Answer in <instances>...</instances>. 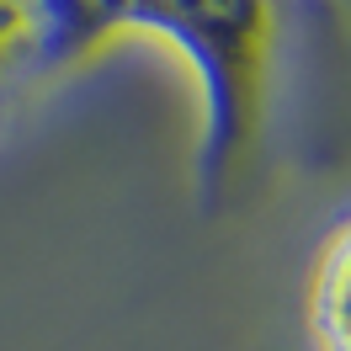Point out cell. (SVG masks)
Returning <instances> with one entry per match:
<instances>
[{
    "label": "cell",
    "mask_w": 351,
    "mask_h": 351,
    "mask_svg": "<svg viewBox=\"0 0 351 351\" xmlns=\"http://www.w3.org/2000/svg\"><path fill=\"white\" fill-rule=\"evenodd\" d=\"M287 5L293 0H43V75L86 64L123 32L176 48L202 86L197 192L202 208L219 213L261 154Z\"/></svg>",
    "instance_id": "1"
},
{
    "label": "cell",
    "mask_w": 351,
    "mask_h": 351,
    "mask_svg": "<svg viewBox=\"0 0 351 351\" xmlns=\"http://www.w3.org/2000/svg\"><path fill=\"white\" fill-rule=\"evenodd\" d=\"M314 351H351V219H341L319 240L304 298Z\"/></svg>",
    "instance_id": "2"
},
{
    "label": "cell",
    "mask_w": 351,
    "mask_h": 351,
    "mask_svg": "<svg viewBox=\"0 0 351 351\" xmlns=\"http://www.w3.org/2000/svg\"><path fill=\"white\" fill-rule=\"evenodd\" d=\"M43 75V0H0V96Z\"/></svg>",
    "instance_id": "3"
}]
</instances>
